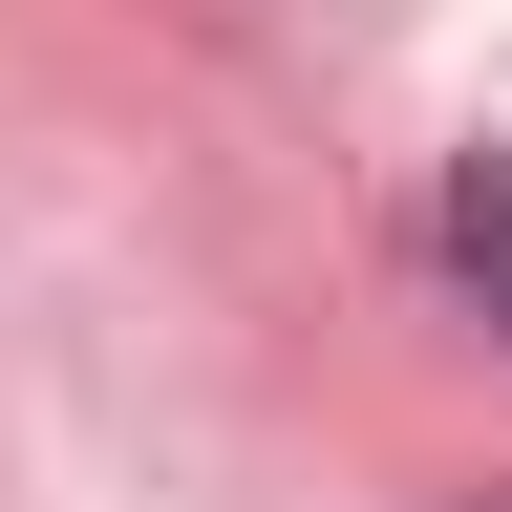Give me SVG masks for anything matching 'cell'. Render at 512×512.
<instances>
[{
	"label": "cell",
	"mask_w": 512,
	"mask_h": 512,
	"mask_svg": "<svg viewBox=\"0 0 512 512\" xmlns=\"http://www.w3.org/2000/svg\"><path fill=\"white\" fill-rule=\"evenodd\" d=\"M448 256H470V278H491V320H512V150H470V171H448Z\"/></svg>",
	"instance_id": "6da1fadb"
}]
</instances>
